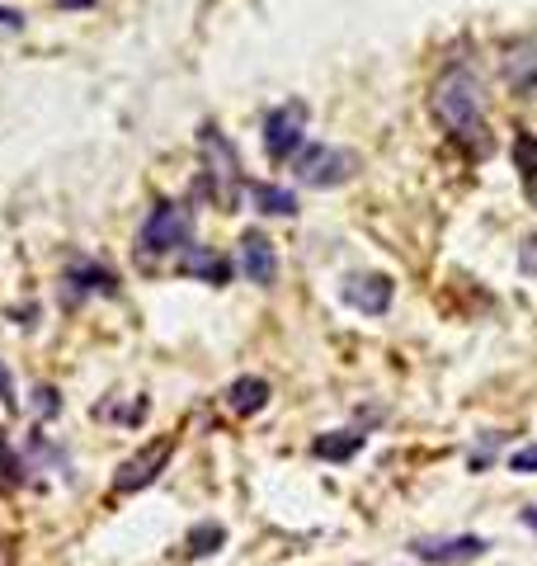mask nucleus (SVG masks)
<instances>
[{
	"label": "nucleus",
	"mask_w": 537,
	"mask_h": 566,
	"mask_svg": "<svg viewBox=\"0 0 537 566\" xmlns=\"http://www.w3.org/2000/svg\"><path fill=\"white\" fill-rule=\"evenodd\" d=\"M485 90L471 67H448L434 86V114L453 133V142H462L471 156H491V128H485Z\"/></svg>",
	"instance_id": "nucleus-1"
},
{
	"label": "nucleus",
	"mask_w": 537,
	"mask_h": 566,
	"mask_svg": "<svg viewBox=\"0 0 537 566\" xmlns=\"http://www.w3.org/2000/svg\"><path fill=\"white\" fill-rule=\"evenodd\" d=\"M198 151H203V170H208V194L222 203V208L231 213L236 208V189H241V156H236V147L227 142V133L217 128V123H203L198 128Z\"/></svg>",
	"instance_id": "nucleus-2"
},
{
	"label": "nucleus",
	"mask_w": 537,
	"mask_h": 566,
	"mask_svg": "<svg viewBox=\"0 0 537 566\" xmlns=\"http://www.w3.org/2000/svg\"><path fill=\"white\" fill-rule=\"evenodd\" d=\"M188 236H194V213H188L184 203L165 199V203H156L151 217L141 223L137 246H141V256H170V250L188 246Z\"/></svg>",
	"instance_id": "nucleus-3"
},
{
	"label": "nucleus",
	"mask_w": 537,
	"mask_h": 566,
	"mask_svg": "<svg viewBox=\"0 0 537 566\" xmlns=\"http://www.w3.org/2000/svg\"><path fill=\"white\" fill-rule=\"evenodd\" d=\"M293 176L302 180L307 189H335L354 176V156L340 151V147H325V142H316V147H302L293 156Z\"/></svg>",
	"instance_id": "nucleus-4"
},
{
	"label": "nucleus",
	"mask_w": 537,
	"mask_h": 566,
	"mask_svg": "<svg viewBox=\"0 0 537 566\" xmlns=\"http://www.w3.org/2000/svg\"><path fill=\"white\" fill-rule=\"evenodd\" d=\"M307 147V104L293 100L264 118V151L268 161H293Z\"/></svg>",
	"instance_id": "nucleus-5"
},
{
	"label": "nucleus",
	"mask_w": 537,
	"mask_h": 566,
	"mask_svg": "<svg viewBox=\"0 0 537 566\" xmlns=\"http://www.w3.org/2000/svg\"><path fill=\"white\" fill-rule=\"evenodd\" d=\"M170 459H175V439H151L147 449H137L133 459L114 472V491H118V496L147 491V486L165 472V463H170Z\"/></svg>",
	"instance_id": "nucleus-6"
},
{
	"label": "nucleus",
	"mask_w": 537,
	"mask_h": 566,
	"mask_svg": "<svg viewBox=\"0 0 537 566\" xmlns=\"http://www.w3.org/2000/svg\"><path fill=\"white\" fill-rule=\"evenodd\" d=\"M485 547L491 543L477 539V533H457V539H415L410 553L420 562H434V566H462V562H477Z\"/></svg>",
	"instance_id": "nucleus-7"
},
{
	"label": "nucleus",
	"mask_w": 537,
	"mask_h": 566,
	"mask_svg": "<svg viewBox=\"0 0 537 566\" xmlns=\"http://www.w3.org/2000/svg\"><path fill=\"white\" fill-rule=\"evenodd\" d=\"M391 297H397V283H391L387 274H354L344 279V303L368 312V317H382V312L391 307Z\"/></svg>",
	"instance_id": "nucleus-8"
},
{
	"label": "nucleus",
	"mask_w": 537,
	"mask_h": 566,
	"mask_svg": "<svg viewBox=\"0 0 537 566\" xmlns=\"http://www.w3.org/2000/svg\"><path fill=\"white\" fill-rule=\"evenodd\" d=\"M241 274L250 283H260V288H268V283L278 279V256H274V241L260 231H245L241 236Z\"/></svg>",
	"instance_id": "nucleus-9"
},
{
	"label": "nucleus",
	"mask_w": 537,
	"mask_h": 566,
	"mask_svg": "<svg viewBox=\"0 0 537 566\" xmlns=\"http://www.w3.org/2000/svg\"><path fill=\"white\" fill-rule=\"evenodd\" d=\"M180 270L188 279H203V283H217V288H222V283L231 279V260L217 256V250H208V246H188L180 256Z\"/></svg>",
	"instance_id": "nucleus-10"
},
{
	"label": "nucleus",
	"mask_w": 537,
	"mask_h": 566,
	"mask_svg": "<svg viewBox=\"0 0 537 566\" xmlns=\"http://www.w3.org/2000/svg\"><path fill=\"white\" fill-rule=\"evenodd\" d=\"M250 199H255V208L264 217H297V194L283 184H264V180H250Z\"/></svg>",
	"instance_id": "nucleus-11"
},
{
	"label": "nucleus",
	"mask_w": 537,
	"mask_h": 566,
	"mask_svg": "<svg viewBox=\"0 0 537 566\" xmlns=\"http://www.w3.org/2000/svg\"><path fill=\"white\" fill-rule=\"evenodd\" d=\"M504 81H510L518 94H537V47L524 43L504 57Z\"/></svg>",
	"instance_id": "nucleus-12"
},
{
	"label": "nucleus",
	"mask_w": 537,
	"mask_h": 566,
	"mask_svg": "<svg viewBox=\"0 0 537 566\" xmlns=\"http://www.w3.org/2000/svg\"><path fill=\"white\" fill-rule=\"evenodd\" d=\"M227 406L236 416H255L268 406V383L264 377H236V383L227 387Z\"/></svg>",
	"instance_id": "nucleus-13"
},
{
	"label": "nucleus",
	"mask_w": 537,
	"mask_h": 566,
	"mask_svg": "<svg viewBox=\"0 0 537 566\" xmlns=\"http://www.w3.org/2000/svg\"><path fill=\"white\" fill-rule=\"evenodd\" d=\"M363 449V434H354V430H340V434H321L311 444V453L316 459H330V463H344V459H354V453Z\"/></svg>",
	"instance_id": "nucleus-14"
},
{
	"label": "nucleus",
	"mask_w": 537,
	"mask_h": 566,
	"mask_svg": "<svg viewBox=\"0 0 537 566\" xmlns=\"http://www.w3.org/2000/svg\"><path fill=\"white\" fill-rule=\"evenodd\" d=\"M71 283H81V288H94V293H108L114 297L118 293V279L108 274V270H100V264H76V270L67 274Z\"/></svg>",
	"instance_id": "nucleus-15"
},
{
	"label": "nucleus",
	"mask_w": 537,
	"mask_h": 566,
	"mask_svg": "<svg viewBox=\"0 0 537 566\" xmlns=\"http://www.w3.org/2000/svg\"><path fill=\"white\" fill-rule=\"evenodd\" d=\"M222 543H227V529L222 524H198L194 533H188V557H213Z\"/></svg>",
	"instance_id": "nucleus-16"
},
{
	"label": "nucleus",
	"mask_w": 537,
	"mask_h": 566,
	"mask_svg": "<svg viewBox=\"0 0 537 566\" xmlns=\"http://www.w3.org/2000/svg\"><path fill=\"white\" fill-rule=\"evenodd\" d=\"M514 166H518V176H524V184L537 180V137L533 133L514 137Z\"/></svg>",
	"instance_id": "nucleus-17"
},
{
	"label": "nucleus",
	"mask_w": 537,
	"mask_h": 566,
	"mask_svg": "<svg viewBox=\"0 0 537 566\" xmlns=\"http://www.w3.org/2000/svg\"><path fill=\"white\" fill-rule=\"evenodd\" d=\"M14 482H20V459H10L5 430H0V486H14Z\"/></svg>",
	"instance_id": "nucleus-18"
},
{
	"label": "nucleus",
	"mask_w": 537,
	"mask_h": 566,
	"mask_svg": "<svg viewBox=\"0 0 537 566\" xmlns=\"http://www.w3.org/2000/svg\"><path fill=\"white\" fill-rule=\"evenodd\" d=\"M518 270H524V274H533V279H537V231L528 236V241H524V246H518Z\"/></svg>",
	"instance_id": "nucleus-19"
},
{
	"label": "nucleus",
	"mask_w": 537,
	"mask_h": 566,
	"mask_svg": "<svg viewBox=\"0 0 537 566\" xmlns=\"http://www.w3.org/2000/svg\"><path fill=\"white\" fill-rule=\"evenodd\" d=\"M510 467L524 477V472H537V444H528V449H518L514 459H510Z\"/></svg>",
	"instance_id": "nucleus-20"
},
{
	"label": "nucleus",
	"mask_w": 537,
	"mask_h": 566,
	"mask_svg": "<svg viewBox=\"0 0 537 566\" xmlns=\"http://www.w3.org/2000/svg\"><path fill=\"white\" fill-rule=\"evenodd\" d=\"M57 411H61L57 387H38V416H57Z\"/></svg>",
	"instance_id": "nucleus-21"
},
{
	"label": "nucleus",
	"mask_w": 537,
	"mask_h": 566,
	"mask_svg": "<svg viewBox=\"0 0 537 566\" xmlns=\"http://www.w3.org/2000/svg\"><path fill=\"white\" fill-rule=\"evenodd\" d=\"M20 29H24L20 10H0V34H20Z\"/></svg>",
	"instance_id": "nucleus-22"
},
{
	"label": "nucleus",
	"mask_w": 537,
	"mask_h": 566,
	"mask_svg": "<svg viewBox=\"0 0 537 566\" xmlns=\"http://www.w3.org/2000/svg\"><path fill=\"white\" fill-rule=\"evenodd\" d=\"M0 401L14 406V383H10V373H5V359H0Z\"/></svg>",
	"instance_id": "nucleus-23"
},
{
	"label": "nucleus",
	"mask_w": 537,
	"mask_h": 566,
	"mask_svg": "<svg viewBox=\"0 0 537 566\" xmlns=\"http://www.w3.org/2000/svg\"><path fill=\"white\" fill-rule=\"evenodd\" d=\"M524 524H528V529L537 533V510H524Z\"/></svg>",
	"instance_id": "nucleus-24"
},
{
	"label": "nucleus",
	"mask_w": 537,
	"mask_h": 566,
	"mask_svg": "<svg viewBox=\"0 0 537 566\" xmlns=\"http://www.w3.org/2000/svg\"><path fill=\"white\" fill-rule=\"evenodd\" d=\"M524 189H528V203H533V208H537V180H533V184H524Z\"/></svg>",
	"instance_id": "nucleus-25"
},
{
	"label": "nucleus",
	"mask_w": 537,
	"mask_h": 566,
	"mask_svg": "<svg viewBox=\"0 0 537 566\" xmlns=\"http://www.w3.org/2000/svg\"><path fill=\"white\" fill-rule=\"evenodd\" d=\"M0 566H10V547L5 543H0Z\"/></svg>",
	"instance_id": "nucleus-26"
},
{
	"label": "nucleus",
	"mask_w": 537,
	"mask_h": 566,
	"mask_svg": "<svg viewBox=\"0 0 537 566\" xmlns=\"http://www.w3.org/2000/svg\"><path fill=\"white\" fill-rule=\"evenodd\" d=\"M61 5H94V0H61Z\"/></svg>",
	"instance_id": "nucleus-27"
}]
</instances>
